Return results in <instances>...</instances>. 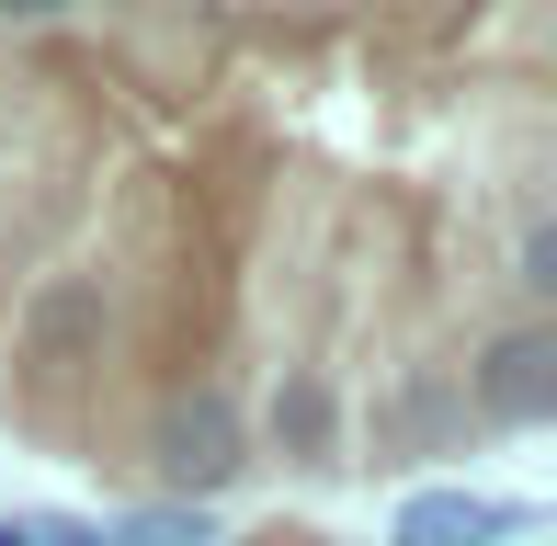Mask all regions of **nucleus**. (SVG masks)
Returning <instances> with one entry per match:
<instances>
[{
  "label": "nucleus",
  "mask_w": 557,
  "mask_h": 546,
  "mask_svg": "<svg viewBox=\"0 0 557 546\" xmlns=\"http://www.w3.org/2000/svg\"><path fill=\"white\" fill-rule=\"evenodd\" d=\"M273 546H319V535H273Z\"/></svg>",
  "instance_id": "10"
},
{
  "label": "nucleus",
  "mask_w": 557,
  "mask_h": 546,
  "mask_svg": "<svg viewBox=\"0 0 557 546\" xmlns=\"http://www.w3.org/2000/svg\"><path fill=\"white\" fill-rule=\"evenodd\" d=\"M262 433H273V456H296V467H331V456H342V399H331V376H319V364H285V376H273Z\"/></svg>",
  "instance_id": "5"
},
{
  "label": "nucleus",
  "mask_w": 557,
  "mask_h": 546,
  "mask_svg": "<svg viewBox=\"0 0 557 546\" xmlns=\"http://www.w3.org/2000/svg\"><path fill=\"white\" fill-rule=\"evenodd\" d=\"M490 535H535V512L490 501V489H410L387 524V546H490Z\"/></svg>",
  "instance_id": "4"
},
{
  "label": "nucleus",
  "mask_w": 557,
  "mask_h": 546,
  "mask_svg": "<svg viewBox=\"0 0 557 546\" xmlns=\"http://www.w3.org/2000/svg\"><path fill=\"white\" fill-rule=\"evenodd\" d=\"M103 546H216V524H206L194 501H160V512H114Z\"/></svg>",
  "instance_id": "6"
},
{
  "label": "nucleus",
  "mask_w": 557,
  "mask_h": 546,
  "mask_svg": "<svg viewBox=\"0 0 557 546\" xmlns=\"http://www.w3.org/2000/svg\"><path fill=\"white\" fill-rule=\"evenodd\" d=\"M114 364V285L103 273H35L12 308V376L23 387H81Z\"/></svg>",
  "instance_id": "1"
},
{
  "label": "nucleus",
  "mask_w": 557,
  "mask_h": 546,
  "mask_svg": "<svg viewBox=\"0 0 557 546\" xmlns=\"http://www.w3.org/2000/svg\"><path fill=\"white\" fill-rule=\"evenodd\" d=\"M512 285H523V296H546V285H557V228H546V216L523 228V251H512Z\"/></svg>",
  "instance_id": "7"
},
{
  "label": "nucleus",
  "mask_w": 557,
  "mask_h": 546,
  "mask_svg": "<svg viewBox=\"0 0 557 546\" xmlns=\"http://www.w3.org/2000/svg\"><path fill=\"white\" fill-rule=\"evenodd\" d=\"M81 12V0H0V23H12V35H35V23H69Z\"/></svg>",
  "instance_id": "8"
},
{
  "label": "nucleus",
  "mask_w": 557,
  "mask_h": 546,
  "mask_svg": "<svg viewBox=\"0 0 557 546\" xmlns=\"http://www.w3.org/2000/svg\"><path fill=\"white\" fill-rule=\"evenodd\" d=\"M0 546H46V524L35 512H0Z\"/></svg>",
  "instance_id": "9"
},
{
  "label": "nucleus",
  "mask_w": 557,
  "mask_h": 546,
  "mask_svg": "<svg viewBox=\"0 0 557 546\" xmlns=\"http://www.w3.org/2000/svg\"><path fill=\"white\" fill-rule=\"evenodd\" d=\"M467 399H478V421H500V433H535L557 410V331L546 319H512V331L467 364Z\"/></svg>",
  "instance_id": "3"
},
{
  "label": "nucleus",
  "mask_w": 557,
  "mask_h": 546,
  "mask_svg": "<svg viewBox=\"0 0 557 546\" xmlns=\"http://www.w3.org/2000/svg\"><path fill=\"white\" fill-rule=\"evenodd\" d=\"M148 467H160V489L194 501V512H206L216 489H239L250 479V421H239V399H227L216 376L206 387H171L160 421H148Z\"/></svg>",
  "instance_id": "2"
}]
</instances>
